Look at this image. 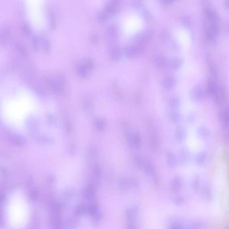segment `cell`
<instances>
[{
	"label": "cell",
	"instance_id": "6da1fadb",
	"mask_svg": "<svg viewBox=\"0 0 229 229\" xmlns=\"http://www.w3.org/2000/svg\"><path fill=\"white\" fill-rule=\"evenodd\" d=\"M30 218V208L26 198L19 192L9 197L6 208L7 223L11 228H23L27 225Z\"/></svg>",
	"mask_w": 229,
	"mask_h": 229
},
{
	"label": "cell",
	"instance_id": "7a4b0ae2",
	"mask_svg": "<svg viewBox=\"0 0 229 229\" xmlns=\"http://www.w3.org/2000/svg\"><path fill=\"white\" fill-rule=\"evenodd\" d=\"M142 168L146 174L151 177L152 181L155 186H159V179L157 175V170L154 162L151 160L147 159L143 162Z\"/></svg>",
	"mask_w": 229,
	"mask_h": 229
},
{
	"label": "cell",
	"instance_id": "3957f363",
	"mask_svg": "<svg viewBox=\"0 0 229 229\" xmlns=\"http://www.w3.org/2000/svg\"><path fill=\"white\" fill-rule=\"evenodd\" d=\"M183 179L180 176H176L173 179L170 184V188L172 192L177 193L180 191L183 186Z\"/></svg>",
	"mask_w": 229,
	"mask_h": 229
},
{
	"label": "cell",
	"instance_id": "277c9868",
	"mask_svg": "<svg viewBox=\"0 0 229 229\" xmlns=\"http://www.w3.org/2000/svg\"><path fill=\"white\" fill-rule=\"evenodd\" d=\"M129 141L131 147L134 149H139L142 146V139L139 134L135 133L131 134L129 136Z\"/></svg>",
	"mask_w": 229,
	"mask_h": 229
},
{
	"label": "cell",
	"instance_id": "5b68a950",
	"mask_svg": "<svg viewBox=\"0 0 229 229\" xmlns=\"http://www.w3.org/2000/svg\"><path fill=\"white\" fill-rule=\"evenodd\" d=\"M190 153L187 148H183L180 149L179 158L181 164L186 165L188 164L190 160Z\"/></svg>",
	"mask_w": 229,
	"mask_h": 229
},
{
	"label": "cell",
	"instance_id": "8992f818",
	"mask_svg": "<svg viewBox=\"0 0 229 229\" xmlns=\"http://www.w3.org/2000/svg\"><path fill=\"white\" fill-rule=\"evenodd\" d=\"M184 226L183 222L177 218H171L167 222V228L169 229H182Z\"/></svg>",
	"mask_w": 229,
	"mask_h": 229
},
{
	"label": "cell",
	"instance_id": "52a82bcc",
	"mask_svg": "<svg viewBox=\"0 0 229 229\" xmlns=\"http://www.w3.org/2000/svg\"><path fill=\"white\" fill-rule=\"evenodd\" d=\"M202 195L203 198L207 201H211L213 197L212 188L209 184L205 185L202 189Z\"/></svg>",
	"mask_w": 229,
	"mask_h": 229
},
{
	"label": "cell",
	"instance_id": "ba28073f",
	"mask_svg": "<svg viewBox=\"0 0 229 229\" xmlns=\"http://www.w3.org/2000/svg\"><path fill=\"white\" fill-rule=\"evenodd\" d=\"M166 159L168 167L171 168L176 167L177 160L176 157L172 152H167L166 154Z\"/></svg>",
	"mask_w": 229,
	"mask_h": 229
},
{
	"label": "cell",
	"instance_id": "9c48e42d",
	"mask_svg": "<svg viewBox=\"0 0 229 229\" xmlns=\"http://www.w3.org/2000/svg\"><path fill=\"white\" fill-rule=\"evenodd\" d=\"M177 84V80L174 77L169 76L163 80L162 85L164 88L167 90H171L174 88Z\"/></svg>",
	"mask_w": 229,
	"mask_h": 229
},
{
	"label": "cell",
	"instance_id": "30bf717a",
	"mask_svg": "<svg viewBox=\"0 0 229 229\" xmlns=\"http://www.w3.org/2000/svg\"><path fill=\"white\" fill-rule=\"evenodd\" d=\"M186 131L182 127H179L175 131V137L178 142H183L186 137Z\"/></svg>",
	"mask_w": 229,
	"mask_h": 229
},
{
	"label": "cell",
	"instance_id": "8fae6325",
	"mask_svg": "<svg viewBox=\"0 0 229 229\" xmlns=\"http://www.w3.org/2000/svg\"><path fill=\"white\" fill-rule=\"evenodd\" d=\"M204 97L203 91L200 88L192 89L191 92V98L195 102H199L203 99Z\"/></svg>",
	"mask_w": 229,
	"mask_h": 229
},
{
	"label": "cell",
	"instance_id": "7c38bea8",
	"mask_svg": "<svg viewBox=\"0 0 229 229\" xmlns=\"http://www.w3.org/2000/svg\"><path fill=\"white\" fill-rule=\"evenodd\" d=\"M198 135L200 139L206 140L210 137V132L209 128L205 126H201L199 128L197 131Z\"/></svg>",
	"mask_w": 229,
	"mask_h": 229
},
{
	"label": "cell",
	"instance_id": "4fadbf2b",
	"mask_svg": "<svg viewBox=\"0 0 229 229\" xmlns=\"http://www.w3.org/2000/svg\"><path fill=\"white\" fill-rule=\"evenodd\" d=\"M110 55L112 60H117L121 59V50L118 47L114 46L111 49Z\"/></svg>",
	"mask_w": 229,
	"mask_h": 229
},
{
	"label": "cell",
	"instance_id": "5bb4252c",
	"mask_svg": "<svg viewBox=\"0 0 229 229\" xmlns=\"http://www.w3.org/2000/svg\"><path fill=\"white\" fill-rule=\"evenodd\" d=\"M207 159V154L204 151H201L198 154L196 158V162L198 166H201L205 163Z\"/></svg>",
	"mask_w": 229,
	"mask_h": 229
},
{
	"label": "cell",
	"instance_id": "9a60e30c",
	"mask_svg": "<svg viewBox=\"0 0 229 229\" xmlns=\"http://www.w3.org/2000/svg\"><path fill=\"white\" fill-rule=\"evenodd\" d=\"M183 64V61L180 59L174 58L170 62V66L174 70H179Z\"/></svg>",
	"mask_w": 229,
	"mask_h": 229
},
{
	"label": "cell",
	"instance_id": "2e32d148",
	"mask_svg": "<svg viewBox=\"0 0 229 229\" xmlns=\"http://www.w3.org/2000/svg\"><path fill=\"white\" fill-rule=\"evenodd\" d=\"M200 177L199 175H196L193 177L192 182V187L194 192H197L200 189Z\"/></svg>",
	"mask_w": 229,
	"mask_h": 229
},
{
	"label": "cell",
	"instance_id": "e0dca14e",
	"mask_svg": "<svg viewBox=\"0 0 229 229\" xmlns=\"http://www.w3.org/2000/svg\"><path fill=\"white\" fill-rule=\"evenodd\" d=\"M208 90L210 95H215L218 92V87L216 83L212 81H210L208 83Z\"/></svg>",
	"mask_w": 229,
	"mask_h": 229
},
{
	"label": "cell",
	"instance_id": "ac0fdd59",
	"mask_svg": "<svg viewBox=\"0 0 229 229\" xmlns=\"http://www.w3.org/2000/svg\"><path fill=\"white\" fill-rule=\"evenodd\" d=\"M117 8L118 7H116L109 4L108 6H106L104 11L110 18L116 14Z\"/></svg>",
	"mask_w": 229,
	"mask_h": 229
},
{
	"label": "cell",
	"instance_id": "d6986e66",
	"mask_svg": "<svg viewBox=\"0 0 229 229\" xmlns=\"http://www.w3.org/2000/svg\"><path fill=\"white\" fill-rule=\"evenodd\" d=\"M21 30L22 34L26 37H30L32 34V29H31L30 26L27 23H24L22 24L21 27Z\"/></svg>",
	"mask_w": 229,
	"mask_h": 229
},
{
	"label": "cell",
	"instance_id": "ffe728a7",
	"mask_svg": "<svg viewBox=\"0 0 229 229\" xmlns=\"http://www.w3.org/2000/svg\"><path fill=\"white\" fill-rule=\"evenodd\" d=\"M169 119L171 122L174 123H178L181 119V116L179 113L177 112H172L170 115Z\"/></svg>",
	"mask_w": 229,
	"mask_h": 229
},
{
	"label": "cell",
	"instance_id": "44dd1931",
	"mask_svg": "<svg viewBox=\"0 0 229 229\" xmlns=\"http://www.w3.org/2000/svg\"><path fill=\"white\" fill-rule=\"evenodd\" d=\"M203 223L200 220H195L192 222H190L188 223V228L190 229H198V228H201L203 226Z\"/></svg>",
	"mask_w": 229,
	"mask_h": 229
},
{
	"label": "cell",
	"instance_id": "7402d4cb",
	"mask_svg": "<svg viewBox=\"0 0 229 229\" xmlns=\"http://www.w3.org/2000/svg\"><path fill=\"white\" fill-rule=\"evenodd\" d=\"M118 29L116 26L112 25L109 27L108 30V36L111 38H115L117 35L118 32Z\"/></svg>",
	"mask_w": 229,
	"mask_h": 229
},
{
	"label": "cell",
	"instance_id": "603a6c76",
	"mask_svg": "<svg viewBox=\"0 0 229 229\" xmlns=\"http://www.w3.org/2000/svg\"><path fill=\"white\" fill-rule=\"evenodd\" d=\"M78 73V74L83 77H85L87 76L88 71L87 69L85 68L84 64L79 65L77 68Z\"/></svg>",
	"mask_w": 229,
	"mask_h": 229
},
{
	"label": "cell",
	"instance_id": "cb8c5ba5",
	"mask_svg": "<svg viewBox=\"0 0 229 229\" xmlns=\"http://www.w3.org/2000/svg\"><path fill=\"white\" fill-rule=\"evenodd\" d=\"M95 192L92 187H89L85 192V197L86 200H90L92 199L94 197Z\"/></svg>",
	"mask_w": 229,
	"mask_h": 229
},
{
	"label": "cell",
	"instance_id": "d4e9b609",
	"mask_svg": "<svg viewBox=\"0 0 229 229\" xmlns=\"http://www.w3.org/2000/svg\"><path fill=\"white\" fill-rule=\"evenodd\" d=\"M174 203L177 206H181L184 204L185 199L182 196H177L174 199Z\"/></svg>",
	"mask_w": 229,
	"mask_h": 229
},
{
	"label": "cell",
	"instance_id": "484cf974",
	"mask_svg": "<svg viewBox=\"0 0 229 229\" xmlns=\"http://www.w3.org/2000/svg\"><path fill=\"white\" fill-rule=\"evenodd\" d=\"M154 64L158 68H162L165 65V61L164 57L162 56H157L154 60Z\"/></svg>",
	"mask_w": 229,
	"mask_h": 229
},
{
	"label": "cell",
	"instance_id": "4316f807",
	"mask_svg": "<svg viewBox=\"0 0 229 229\" xmlns=\"http://www.w3.org/2000/svg\"><path fill=\"white\" fill-rule=\"evenodd\" d=\"M136 49L135 47L133 46H130L127 47L125 51L126 56L128 57H134L136 54Z\"/></svg>",
	"mask_w": 229,
	"mask_h": 229
},
{
	"label": "cell",
	"instance_id": "83f0119b",
	"mask_svg": "<svg viewBox=\"0 0 229 229\" xmlns=\"http://www.w3.org/2000/svg\"><path fill=\"white\" fill-rule=\"evenodd\" d=\"M109 16L104 11L101 12L98 16V20L101 23L107 22L109 19Z\"/></svg>",
	"mask_w": 229,
	"mask_h": 229
},
{
	"label": "cell",
	"instance_id": "f1b7e54d",
	"mask_svg": "<svg viewBox=\"0 0 229 229\" xmlns=\"http://www.w3.org/2000/svg\"><path fill=\"white\" fill-rule=\"evenodd\" d=\"M128 187H131V188L133 189H138L139 187V183L138 180L137 179H134V178H132L130 180H128Z\"/></svg>",
	"mask_w": 229,
	"mask_h": 229
},
{
	"label": "cell",
	"instance_id": "f546056e",
	"mask_svg": "<svg viewBox=\"0 0 229 229\" xmlns=\"http://www.w3.org/2000/svg\"><path fill=\"white\" fill-rule=\"evenodd\" d=\"M170 104L172 108H178L180 104V99L177 97L172 98L170 101Z\"/></svg>",
	"mask_w": 229,
	"mask_h": 229
},
{
	"label": "cell",
	"instance_id": "4dcf8cb0",
	"mask_svg": "<svg viewBox=\"0 0 229 229\" xmlns=\"http://www.w3.org/2000/svg\"><path fill=\"white\" fill-rule=\"evenodd\" d=\"M41 44L44 51L46 52H49L50 49V45L49 41L45 39H42L41 40Z\"/></svg>",
	"mask_w": 229,
	"mask_h": 229
},
{
	"label": "cell",
	"instance_id": "1f68e13d",
	"mask_svg": "<svg viewBox=\"0 0 229 229\" xmlns=\"http://www.w3.org/2000/svg\"><path fill=\"white\" fill-rule=\"evenodd\" d=\"M135 162L136 164L137 167H139V168L142 167L144 161L143 160L140 155H138V154L136 155L135 157Z\"/></svg>",
	"mask_w": 229,
	"mask_h": 229
},
{
	"label": "cell",
	"instance_id": "d6a6232c",
	"mask_svg": "<svg viewBox=\"0 0 229 229\" xmlns=\"http://www.w3.org/2000/svg\"><path fill=\"white\" fill-rule=\"evenodd\" d=\"M223 121L225 127H227L228 125V122H229V113H228V110H225L223 111Z\"/></svg>",
	"mask_w": 229,
	"mask_h": 229
},
{
	"label": "cell",
	"instance_id": "836d02e7",
	"mask_svg": "<svg viewBox=\"0 0 229 229\" xmlns=\"http://www.w3.org/2000/svg\"><path fill=\"white\" fill-rule=\"evenodd\" d=\"M84 65L88 71L92 70L94 68V63L93 61L90 59H87L85 61Z\"/></svg>",
	"mask_w": 229,
	"mask_h": 229
},
{
	"label": "cell",
	"instance_id": "e575fe53",
	"mask_svg": "<svg viewBox=\"0 0 229 229\" xmlns=\"http://www.w3.org/2000/svg\"><path fill=\"white\" fill-rule=\"evenodd\" d=\"M96 127L98 130H101L104 128L105 122L103 120H98L95 123Z\"/></svg>",
	"mask_w": 229,
	"mask_h": 229
},
{
	"label": "cell",
	"instance_id": "d590c367",
	"mask_svg": "<svg viewBox=\"0 0 229 229\" xmlns=\"http://www.w3.org/2000/svg\"><path fill=\"white\" fill-rule=\"evenodd\" d=\"M6 40V33L2 30H0V45H2L5 44Z\"/></svg>",
	"mask_w": 229,
	"mask_h": 229
},
{
	"label": "cell",
	"instance_id": "8d00e7d4",
	"mask_svg": "<svg viewBox=\"0 0 229 229\" xmlns=\"http://www.w3.org/2000/svg\"><path fill=\"white\" fill-rule=\"evenodd\" d=\"M52 223H53V225L54 226V228H57V229L60 228L61 226V221L58 218H55Z\"/></svg>",
	"mask_w": 229,
	"mask_h": 229
},
{
	"label": "cell",
	"instance_id": "74e56055",
	"mask_svg": "<svg viewBox=\"0 0 229 229\" xmlns=\"http://www.w3.org/2000/svg\"><path fill=\"white\" fill-rule=\"evenodd\" d=\"M49 21H50V23L51 24L52 27L53 28H54L55 27V26H56V22H55V20L54 19V16L52 14H49Z\"/></svg>",
	"mask_w": 229,
	"mask_h": 229
},
{
	"label": "cell",
	"instance_id": "f35d334b",
	"mask_svg": "<svg viewBox=\"0 0 229 229\" xmlns=\"http://www.w3.org/2000/svg\"><path fill=\"white\" fill-rule=\"evenodd\" d=\"M94 174L96 177H99L101 174V170L98 166L95 167L94 168Z\"/></svg>",
	"mask_w": 229,
	"mask_h": 229
},
{
	"label": "cell",
	"instance_id": "ab89813d",
	"mask_svg": "<svg viewBox=\"0 0 229 229\" xmlns=\"http://www.w3.org/2000/svg\"><path fill=\"white\" fill-rule=\"evenodd\" d=\"M97 207H96L95 205H93V206H90L89 208V210H88V212H89V213H90V214H94L97 212Z\"/></svg>",
	"mask_w": 229,
	"mask_h": 229
},
{
	"label": "cell",
	"instance_id": "60d3db41",
	"mask_svg": "<svg viewBox=\"0 0 229 229\" xmlns=\"http://www.w3.org/2000/svg\"><path fill=\"white\" fill-rule=\"evenodd\" d=\"M195 116L193 113H190V114H188V115L187 116V121L189 122H192L195 120Z\"/></svg>",
	"mask_w": 229,
	"mask_h": 229
},
{
	"label": "cell",
	"instance_id": "b9f144b4",
	"mask_svg": "<svg viewBox=\"0 0 229 229\" xmlns=\"http://www.w3.org/2000/svg\"><path fill=\"white\" fill-rule=\"evenodd\" d=\"M85 210V206H84L83 205H80L78 207V209H77V212L78 214L82 213Z\"/></svg>",
	"mask_w": 229,
	"mask_h": 229
}]
</instances>
